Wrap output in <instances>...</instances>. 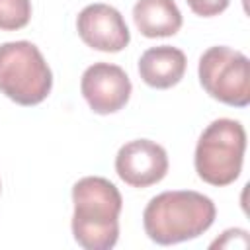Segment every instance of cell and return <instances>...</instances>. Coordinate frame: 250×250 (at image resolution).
Instances as JSON below:
<instances>
[{"mask_svg":"<svg viewBox=\"0 0 250 250\" xmlns=\"http://www.w3.org/2000/svg\"><path fill=\"white\" fill-rule=\"evenodd\" d=\"M217 207L211 197L193 189H174L154 195L143 211L146 236L162 246L193 240L215 221Z\"/></svg>","mask_w":250,"mask_h":250,"instance_id":"cell-1","label":"cell"},{"mask_svg":"<svg viewBox=\"0 0 250 250\" xmlns=\"http://www.w3.org/2000/svg\"><path fill=\"white\" fill-rule=\"evenodd\" d=\"M72 236L86 250H109L119 238L123 197L115 184L102 176L80 178L72 186Z\"/></svg>","mask_w":250,"mask_h":250,"instance_id":"cell-2","label":"cell"},{"mask_svg":"<svg viewBox=\"0 0 250 250\" xmlns=\"http://www.w3.org/2000/svg\"><path fill=\"white\" fill-rule=\"evenodd\" d=\"M246 131L240 121L221 117L209 123L195 145L193 166L197 176L211 186H229L242 172Z\"/></svg>","mask_w":250,"mask_h":250,"instance_id":"cell-3","label":"cell"},{"mask_svg":"<svg viewBox=\"0 0 250 250\" xmlns=\"http://www.w3.org/2000/svg\"><path fill=\"white\" fill-rule=\"evenodd\" d=\"M53 88V72L31 41L0 45V92L20 105L41 104Z\"/></svg>","mask_w":250,"mask_h":250,"instance_id":"cell-4","label":"cell"},{"mask_svg":"<svg viewBox=\"0 0 250 250\" xmlns=\"http://www.w3.org/2000/svg\"><path fill=\"white\" fill-rule=\"evenodd\" d=\"M203 90L232 107H246L250 104V61L244 53L215 45L209 47L197 66Z\"/></svg>","mask_w":250,"mask_h":250,"instance_id":"cell-5","label":"cell"},{"mask_svg":"<svg viewBox=\"0 0 250 250\" xmlns=\"http://www.w3.org/2000/svg\"><path fill=\"white\" fill-rule=\"evenodd\" d=\"M131 80L127 72L111 62H94L80 80V92L90 109L100 115H109L125 107L131 98Z\"/></svg>","mask_w":250,"mask_h":250,"instance_id":"cell-6","label":"cell"},{"mask_svg":"<svg viewBox=\"0 0 250 250\" xmlns=\"http://www.w3.org/2000/svg\"><path fill=\"white\" fill-rule=\"evenodd\" d=\"M115 172L131 188H148L168 174V154L154 141L135 139L117 150Z\"/></svg>","mask_w":250,"mask_h":250,"instance_id":"cell-7","label":"cell"},{"mask_svg":"<svg viewBox=\"0 0 250 250\" xmlns=\"http://www.w3.org/2000/svg\"><path fill=\"white\" fill-rule=\"evenodd\" d=\"M76 29L80 39L104 53H119L129 41L131 33L119 10L109 4H90L76 18Z\"/></svg>","mask_w":250,"mask_h":250,"instance_id":"cell-8","label":"cell"},{"mask_svg":"<svg viewBox=\"0 0 250 250\" xmlns=\"http://www.w3.org/2000/svg\"><path fill=\"white\" fill-rule=\"evenodd\" d=\"M188 59L182 49L158 45L146 49L139 59V74L150 88L166 90L176 86L186 74Z\"/></svg>","mask_w":250,"mask_h":250,"instance_id":"cell-9","label":"cell"},{"mask_svg":"<svg viewBox=\"0 0 250 250\" xmlns=\"http://www.w3.org/2000/svg\"><path fill=\"white\" fill-rule=\"evenodd\" d=\"M133 21L145 37H170L182 27V12L174 0H139Z\"/></svg>","mask_w":250,"mask_h":250,"instance_id":"cell-10","label":"cell"},{"mask_svg":"<svg viewBox=\"0 0 250 250\" xmlns=\"http://www.w3.org/2000/svg\"><path fill=\"white\" fill-rule=\"evenodd\" d=\"M31 0H0V29L16 31L29 23Z\"/></svg>","mask_w":250,"mask_h":250,"instance_id":"cell-11","label":"cell"},{"mask_svg":"<svg viewBox=\"0 0 250 250\" xmlns=\"http://www.w3.org/2000/svg\"><path fill=\"white\" fill-rule=\"evenodd\" d=\"M188 6L191 8L193 14L203 16V18H213L225 12L230 4V0H186Z\"/></svg>","mask_w":250,"mask_h":250,"instance_id":"cell-12","label":"cell"},{"mask_svg":"<svg viewBox=\"0 0 250 250\" xmlns=\"http://www.w3.org/2000/svg\"><path fill=\"white\" fill-rule=\"evenodd\" d=\"M248 236V232L244 230V229H229V230H225L223 232V236L221 238H217L215 242H211V248H234V246H240V248H244L240 242H236V238H246Z\"/></svg>","mask_w":250,"mask_h":250,"instance_id":"cell-13","label":"cell"}]
</instances>
